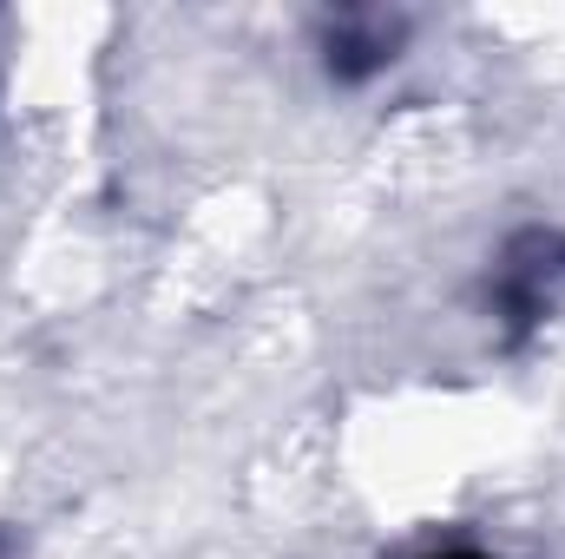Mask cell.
<instances>
[{"mask_svg":"<svg viewBox=\"0 0 565 559\" xmlns=\"http://www.w3.org/2000/svg\"><path fill=\"white\" fill-rule=\"evenodd\" d=\"M422 559H493V553H473V547H440V553H422Z\"/></svg>","mask_w":565,"mask_h":559,"instance_id":"3","label":"cell"},{"mask_svg":"<svg viewBox=\"0 0 565 559\" xmlns=\"http://www.w3.org/2000/svg\"><path fill=\"white\" fill-rule=\"evenodd\" d=\"M559 283H565V244L546 238V231H533V238L513 251L507 277H500V303H507L513 323H540V316L559 303Z\"/></svg>","mask_w":565,"mask_h":559,"instance_id":"1","label":"cell"},{"mask_svg":"<svg viewBox=\"0 0 565 559\" xmlns=\"http://www.w3.org/2000/svg\"><path fill=\"white\" fill-rule=\"evenodd\" d=\"M388 60H395V20H375V13L335 20V33H329V73L335 80H369Z\"/></svg>","mask_w":565,"mask_h":559,"instance_id":"2","label":"cell"}]
</instances>
